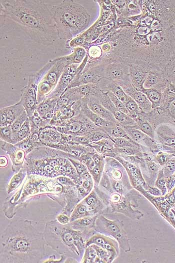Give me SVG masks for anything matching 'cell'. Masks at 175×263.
Here are the masks:
<instances>
[{
	"mask_svg": "<svg viewBox=\"0 0 175 263\" xmlns=\"http://www.w3.org/2000/svg\"><path fill=\"white\" fill-rule=\"evenodd\" d=\"M1 15L19 25L34 42L46 46L59 39L52 14L41 0H1Z\"/></svg>",
	"mask_w": 175,
	"mask_h": 263,
	"instance_id": "6da1fadb",
	"label": "cell"
},
{
	"mask_svg": "<svg viewBox=\"0 0 175 263\" xmlns=\"http://www.w3.org/2000/svg\"><path fill=\"white\" fill-rule=\"evenodd\" d=\"M45 255L44 235L31 221L15 219L1 233V263H39Z\"/></svg>",
	"mask_w": 175,
	"mask_h": 263,
	"instance_id": "7a4b0ae2",
	"label": "cell"
},
{
	"mask_svg": "<svg viewBox=\"0 0 175 263\" xmlns=\"http://www.w3.org/2000/svg\"><path fill=\"white\" fill-rule=\"evenodd\" d=\"M59 39L66 41L84 32L91 22L88 11L73 0H62L50 8Z\"/></svg>",
	"mask_w": 175,
	"mask_h": 263,
	"instance_id": "3957f363",
	"label": "cell"
},
{
	"mask_svg": "<svg viewBox=\"0 0 175 263\" xmlns=\"http://www.w3.org/2000/svg\"><path fill=\"white\" fill-rule=\"evenodd\" d=\"M53 228V231H50L46 229V231L55 235V240L58 244L53 247L58 253H60L62 245V247L61 253L69 254L71 256L74 254L79 255V252H81L84 249L85 244L80 231H76L69 228L63 226L56 222L49 223Z\"/></svg>",
	"mask_w": 175,
	"mask_h": 263,
	"instance_id": "277c9868",
	"label": "cell"
},
{
	"mask_svg": "<svg viewBox=\"0 0 175 263\" xmlns=\"http://www.w3.org/2000/svg\"><path fill=\"white\" fill-rule=\"evenodd\" d=\"M70 65L68 55L56 58L52 67L45 74L38 86L37 103H41L46 99L57 86L64 70Z\"/></svg>",
	"mask_w": 175,
	"mask_h": 263,
	"instance_id": "5b68a950",
	"label": "cell"
},
{
	"mask_svg": "<svg viewBox=\"0 0 175 263\" xmlns=\"http://www.w3.org/2000/svg\"><path fill=\"white\" fill-rule=\"evenodd\" d=\"M95 229L99 233L114 238L125 253L131 251L129 240L124 229L122 221L119 220L112 221L103 215L98 216Z\"/></svg>",
	"mask_w": 175,
	"mask_h": 263,
	"instance_id": "8992f818",
	"label": "cell"
},
{
	"mask_svg": "<svg viewBox=\"0 0 175 263\" xmlns=\"http://www.w3.org/2000/svg\"><path fill=\"white\" fill-rule=\"evenodd\" d=\"M49 69V66L45 65L36 73L30 74L27 85L21 90L20 101L25 107L29 117L32 115L36 110L38 86Z\"/></svg>",
	"mask_w": 175,
	"mask_h": 263,
	"instance_id": "52a82bcc",
	"label": "cell"
},
{
	"mask_svg": "<svg viewBox=\"0 0 175 263\" xmlns=\"http://www.w3.org/2000/svg\"><path fill=\"white\" fill-rule=\"evenodd\" d=\"M140 194L133 189L124 195L115 193L112 195L111 200L114 204L113 211L121 213L133 220H140L144 216L141 211L135 209L138 206L137 199Z\"/></svg>",
	"mask_w": 175,
	"mask_h": 263,
	"instance_id": "ba28073f",
	"label": "cell"
},
{
	"mask_svg": "<svg viewBox=\"0 0 175 263\" xmlns=\"http://www.w3.org/2000/svg\"><path fill=\"white\" fill-rule=\"evenodd\" d=\"M60 132L71 136H84L101 129L81 113L54 127Z\"/></svg>",
	"mask_w": 175,
	"mask_h": 263,
	"instance_id": "9c48e42d",
	"label": "cell"
},
{
	"mask_svg": "<svg viewBox=\"0 0 175 263\" xmlns=\"http://www.w3.org/2000/svg\"><path fill=\"white\" fill-rule=\"evenodd\" d=\"M90 70L93 71L101 78L119 84L130 81L129 76V66L122 62H115L98 66Z\"/></svg>",
	"mask_w": 175,
	"mask_h": 263,
	"instance_id": "30bf717a",
	"label": "cell"
},
{
	"mask_svg": "<svg viewBox=\"0 0 175 263\" xmlns=\"http://www.w3.org/2000/svg\"><path fill=\"white\" fill-rule=\"evenodd\" d=\"M97 98L102 105L112 113L121 127H132L136 126L135 119L117 109L109 97L107 93L103 91L98 86L93 96Z\"/></svg>",
	"mask_w": 175,
	"mask_h": 263,
	"instance_id": "8fae6325",
	"label": "cell"
},
{
	"mask_svg": "<svg viewBox=\"0 0 175 263\" xmlns=\"http://www.w3.org/2000/svg\"><path fill=\"white\" fill-rule=\"evenodd\" d=\"M39 135L40 142L44 146L54 148L68 144L71 141V135L62 133L51 126L41 129Z\"/></svg>",
	"mask_w": 175,
	"mask_h": 263,
	"instance_id": "7c38bea8",
	"label": "cell"
},
{
	"mask_svg": "<svg viewBox=\"0 0 175 263\" xmlns=\"http://www.w3.org/2000/svg\"><path fill=\"white\" fill-rule=\"evenodd\" d=\"M118 84L123 89L126 94L138 104L143 113L147 114L153 110L152 104L146 96L144 93L136 89L130 81L122 82Z\"/></svg>",
	"mask_w": 175,
	"mask_h": 263,
	"instance_id": "4fadbf2b",
	"label": "cell"
},
{
	"mask_svg": "<svg viewBox=\"0 0 175 263\" xmlns=\"http://www.w3.org/2000/svg\"><path fill=\"white\" fill-rule=\"evenodd\" d=\"M92 244L98 245L106 250L109 254L110 262H113L119 255L120 246L118 242L102 234L93 236L87 242L86 246Z\"/></svg>",
	"mask_w": 175,
	"mask_h": 263,
	"instance_id": "5bb4252c",
	"label": "cell"
},
{
	"mask_svg": "<svg viewBox=\"0 0 175 263\" xmlns=\"http://www.w3.org/2000/svg\"><path fill=\"white\" fill-rule=\"evenodd\" d=\"M138 165L140 167L143 177L151 187H155L158 173L161 167L152 160L140 158Z\"/></svg>",
	"mask_w": 175,
	"mask_h": 263,
	"instance_id": "9a60e30c",
	"label": "cell"
},
{
	"mask_svg": "<svg viewBox=\"0 0 175 263\" xmlns=\"http://www.w3.org/2000/svg\"><path fill=\"white\" fill-rule=\"evenodd\" d=\"M154 140L159 144L175 149V132L167 124L155 129Z\"/></svg>",
	"mask_w": 175,
	"mask_h": 263,
	"instance_id": "2e32d148",
	"label": "cell"
},
{
	"mask_svg": "<svg viewBox=\"0 0 175 263\" xmlns=\"http://www.w3.org/2000/svg\"><path fill=\"white\" fill-rule=\"evenodd\" d=\"M150 69L146 66L141 65L129 66V76L130 82L134 88L142 91L144 87V82Z\"/></svg>",
	"mask_w": 175,
	"mask_h": 263,
	"instance_id": "e0dca14e",
	"label": "cell"
},
{
	"mask_svg": "<svg viewBox=\"0 0 175 263\" xmlns=\"http://www.w3.org/2000/svg\"><path fill=\"white\" fill-rule=\"evenodd\" d=\"M85 98L87 105L92 112L104 120L119 125L113 115L102 105L97 98L94 96H88Z\"/></svg>",
	"mask_w": 175,
	"mask_h": 263,
	"instance_id": "ac0fdd59",
	"label": "cell"
},
{
	"mask_svg": "<svg viewBox=\"0 0 175 263\" xmlns=\"http://www.w3.org/2000/svg\"><path fill=\"white\" fill-rule=\"evenodd\" d=\"M80 111L94 125L102 129L110 128L115 125L114 123L104 120L92 112L87 105L85 97L81 99Z\"/></svg>",
	"mask_w": 175,
	"mask_h": 263,
	"instance_id": "d6986e66",
	"label": "cell"
},
{
	"mask_svg": "<svg viewBox=\"0 0 175 263\" xmlns=\"http://www.w3.org/2000/svg\"><path fill=\"white\" fill-rule=\"evenodd\" d=\"M98 85L104 91L112 92L124 105L131 99L130 97L126 94L123 89L114 82L102 79Z\"/></svg>",
	"mask_w": 175,
	"mask_h": 263,
	"instance_id": "ffe728a7",
	"label": "cell"
},
{
	"mask_svg": "<svg viewBox=\"0 0 175 263\" xmlns=\"http://www.w3.org/2000/svg\"><path fill=\"white\" fill-rule=\"evenodd\" d=\"M83 98H84L79 92L78 87L68 89L58 100L55 110L70 105Z\"/></svg>",
	"mask_w": 175,
	"mask_h": 263,
	"instance_id": "44dd1931",
	"label": "cell"
},
{
	"mask_svg": "<svg viewBox=\"0 0 175 263\" xmlns=\"http://www.w3.org/2000/svg\"><path fill=\"white\" fill-rule=\"evenodd\" d=\"M117 16L124 18L137 16L141 14L142 11L138 1H125L122 6L116 8Z\"/></svg>",
	"mask_w": 175,
	"mask_h": 263,
	"instance_id": "7402d4cb",
	"label": "cell"
},
{
	"mask_svg": "<svg viewBox=\"0 0 175 263\" xmlns=\"http://www.w3.org/2000/svg\"><path fill=\"white\" fill-rule=\"evenodd\" d=\"M59 99H46L36 107V111L42 118L51 120Z\"/></svg>",
	"mask_w": 175,
	"mask_h": 263,
	"instance_id": "603a6c76",
	"label": "cell"
},
{
	"mask_svg": "<svg viewBox=\"0 0 175 263\" xmlns=\"http://www.w3.org/2000/svg\"><path fill=\"white\" fill-rule=\"evenodd\" d=\"M74 76L63 73L54 90L46 99H59L66 91Z\"/></svg>",
	"mask_w": 175,
	"mask_h": 263,
	"instance_id": "cb8c5ba5",
	"label": "cell"
},
{
	"mask_svg": "<svg viewBox=\"0 0 175 263\" xmlns=\"http://www.w3.org/2000/svg\"><path fill=\"white\" fill-rule=\"evenodd\" d=\"M7 107V120L8 126H10L14 122L26 112L22 102L18 103Z\"/></svg>",
	"mask_w": 175,
	"mask_h": 263,
	"instance_id": "d4e9b609",
	"label": "cell"
},
{
	"mask_svg": "<svg viewBox=\"0 0 175 263\" xmlns=\"http://www.w3.org/2000/svg\"><path fill=\"white\" fill-rule=\"evenodd\" d=\"M102 80L100 77L91 70L83 72L78 82L75 84L74 87H78L87 84L98 85Z\"/></svg>",
	"mask_w": 175,
	"mask_h": 263,
	"instance_id": "484cf974",
	"label": "cell"
},
{
	"mask_svg": "<svg viewBox=\"0 0 175 263\" xmlns=\"http://www.w3.org/2000/svg\"><path fill=\"white\" fill-rule=\"evenodd\" d=\"M141 92L144 93L151 102L153 110L161 107L163 100V93L161 91L155 88H144Z\"/></svg>",
	"mask_w": 175,
	"mask_h": 263,
	"instance_id": "4316f807",
	"label": "cell"
},
{
	"mask_svg": "<svg viewBox=\"0 0 175 263\" xmlns=\"http://www.w3.org/2000/svg\"><path fill=\"white\" fill-rule=\"evenodd\" d=\"M134 119L136 122V126L134 128L140 130L154 140L155 129L151 124L148 121L140 116H138Z\"/></svg>",
	"mask_w": 175,
	"mask_h": 263,
	"instance_id": "83f0119b",
	"label": "cell"
},
{
	"mask_svg": "<svg viewBox=\"0 0 175 263\" xmlns=\"http://www.w3.org/2000/svg\"><path fill=\"white\" fill-rule=\"evenodd\" d=\"M103 129L109 135L110 137L125 138L136 145H140L134 142L129 137L128 134H127V133L125 132L124 129L119 125H116L115 124V125L111 127Z\"/></svg>",
	"mask_w": 175,
	"mask_h": 263,
	"instance_id": "f1b7e54d",
	"label": "cell"
},
{
	"mask_svg": "<svg viewBox=\"0 0 175 263\" xmlns=\"http://www.w3.org/2000/svg\"><path fill=\"white\" fill-rule=\"evenodd\" d=\"M163 73L168 80L175 84V49L169 59Z\"/></svg>",
	"mask_w": 175,
	"mask_h": 263,
	"instance_id": "f546056e",
	"label": "cell"
},
{
	"mask_svg": "<svg viewBox=\"0 0 175 263\" xmlns=\"http://www.w3.org/2000/svg\"><path fill=\"white\" fill-rule=\"evenodd\" d=\"M83 48H77L73 49V52L68 55L70 65H80L87 55V51Z\"/></svg>",
	"mask_w": 175,
	"mask_h": 263,
	"instance_id": "4dcf8cb0",
	"label": "cell"
},
{
	"mask_svg": "<svg viewBox=\"0 0 175 263\" xmlns=\"http://www.w3.org/2000/svg\"><path fill=\"white\" fill-rule=\"evenodd\" d=\"M174 156L165 151H159L154 155L153 161L163 167Z\"/></svg>",
	"mask_w": 175,
	"mask_h": 263,
	"instance_id": "1f68e13d",
	"label": "cell"
},
{
	"mask_svg": "<svg viewBox=\"0 0 175 263\" xmlns=\"http://www.w3.org/2000/svg\"><path fill=\"white\" fill-rule=\"evenodd\" d=\"M125 105L130 117L134 119L137 118L142 113L138 104L131 98Z\"/></svg>",
	"mask_w": 175,
	"mask_h": 263,
	"instance_id": "d6a6232c",
	"label": "cell"
},
{
	"mask_svg": "<svg viewBox=\"0 0 175 263\" xmlns=\"http://www.w3.org/2000/svg\"><path fill=\"white\" fill-rule=\"evenodd\" d=\"M155 186L161 190L163 196L165 195L168 193L166 187V178L165 177L162 167L160 168V171L159 172Z\"/></svg>",
	"mask_w": 175,
	"mask_h": 263,
	"instance_id": "836d02e7",
	"label": "cell"
},
{
	"mask_svg": "<svg viewBox=\"0 0 175 263\" xmlns=\"http://www.w3.org/2000/svg\"><path fill=\"white\" fill-rule=\"evenodd\" d=\"M86 137L93 143L98 142L103 139H111L109 135L103 129L90 132Z\"/></svg>",
	"mask_w": 175,
	"mask_h": 263,
	"instance_id": "e575fe53",
	"label": "cell"
},
{
	"mask_svg": "<svg viewBox=\"0 0 175 263\" xmlns=\"http://www.w3.org/2000/svg\"><path fill=\"white\" fill-rule=\"evenodd\" d=\"M29 118L26 112L16 120L11 126L12 130V137L16 134L21 130L24 122Z\"/></svg>",
	"mask_w": 175,
	"mask_h": 263,
	"instance_id": "d590c367",
	"label": "cell"
},
{
	"mask_svg": "<svg viewBox=\"0 0 175 263\" xmlns=\"http://www.w3.org/2000/svg\"><path fill=\"white\" fill-rule=\"evenodd\" d=\"M107 93V94L110 98L111 101H112L113 104L115 105V106L116 107L118 110H119L120 111L122 112V113L125 114L127 115L130 116L129 113L128 112V111L127 110L126 108L125 107V105L118 98L114 95L112 92H111V91H105Z\"/></svg>",
	"mask_w": 175,
	"mask_h": 263,
	"instance_id": "8d00e7d4",
	"label": "cell"
},
{
	"mask_svg": "<svg viewBox=\"0 0 175 263\" xmlns=\"http://www.w3.org/2000/svg\"><path fill=\"white\" fill-rule=\"evenodd\" d=\"M104 167V163L96 164L93 168L92 171L90 172L91 176L93 178L95 183L97 185L99 183L103 173Z\"/></svg>",
	"mask_w": 175,
	"mask_h": 263,
	"instance_id": "74e56055",
	"label": "cell"
},
{
	"mask_svg": "<svg viewBox=\"0 0 175 263\" xmlns=\"http://www.w3.org/2000/svg\"><path fill=\"white\" fill-rule=\"evenodd\" d=\"M111 139L114 142L116 148L143 147L141 145H136L130 141L126 140V139L123 138L111 137Z\"/></svg>",
	"mask_w": 175,
	"mask_h": 263,
	"instance_id": "f35d334b",
	"label": "cell"
},
{
	"mask_svg": "<svg viewBox=\"0 0 175 263\" xmlns=\"http://www.w3.org/2000/svg\"><path fill=\"white\" fill-rule=\"evenodd\" d=\"M0 138L1 141L12 144V130L11 126L0 129Z\"/></svg>",
	"mask_w": 175,
	"mask_h": 263,
	"instance_id": "ab89813d",
	"label": "cell"
},
{
	"mask_svg": "<svg viewBox=\"0 0 175 263\" xmlns=\"http://www.w3.org/2000/svg\"><path fill=\"white\" fill-rule=\"evenodd\" d=\"M162 168L166 178L174 175L175 173V157L172 158Z\"/></svg>",
	"mask_w": 175,
	"mask_h": 263,
	"instance_id": "60d3db41",
	"label": "cell"
},
{
	"mask_svg": "<svg viewBox=\"0 0 175 263\" xmlns=\"http://www.w3.org/2000/svg\"><path fill=\"white\" fill-rule=\"evenodd\" d=\"M97 253L91 245L87 246L85 255V263H93L97 257Z\"/></svg>",
	"mask_w": 175,
	"mask_h": 263,
	"instance_id": "b9f144b4",
	"label": "cell"
},
{
	"mask_svg": "<svg viewBox=\"0 0 175 263\" xmlns=\"http://www.w3.org/2000/svg\"><path fill=\"white\" fill-rule=\"evenodd\" d=\"M86 203L88 206L94 210L95 208L100 205V202L98 198L93 192L86 199Z\"/></svg>",
	"mask_w": 175,
	"mask_h": 263,
	"instance_id": "7bdbcfd3",
	"label": "cell"
},
{
	"mask_svg": "<svg viewBox=\"0 0 175 263\" xmlns=\"http://www.w3.org/2000/svg\"><path fill=\"white\" fill-rule=\"evenodd\" d=\"M7 107L2 108L0 111V127H7Z\"/></svg>",
	"mask_w": 175,
	"mask_h": 263,
	"instance_id": "ee69618b",
	"label": "cell"
},
{
	"mask_svg": "<svg viewBox=\"0 0 175 263\" xmlns=\"http://www.w3.org/2000/svg\"><path fill=\"white\" fill-rule=\"evenodd\" d=\"M22 176H23V174H22L21 173H19L14 176L10 182V187L12 189H14L18 186L19 184L22 181Z\"/></svg>",
	"mask_w": 175,
	"mask_h": 263,
	"instance_id": "f6af8a7d",
	"label": "cell"
},
{
	"mask_svg": "<svg viewBox=\"0 0 175 263\" xmlns=\"http://www.w3.org/2000/svg\"><path fill=\"white\" fill-rule=\"evenodd\" d=\"M79 65L77 64L69 65L65 68L63 73L70 74L75 77L77 74V68Z\"/></svg>",
	"mask_w": 175,
	"mask_h": 263,
	"instance_id": "bcb514c9",
	"label": "cell"
},
{
	"mask_svg": "<svg viewBox=\"0 0 175 263\" xmlns=\"http://www.w3.org/2000/svg\"><path fill=\"white\" fill-rule=\"evenodd\" d=\"M166 187L168 192H170L175 188V177L173 176L166 178Z\"/></svg>",
	"mask_w": 175,
	"mask_h": 263,
	"instance_id": "7dc6e473",
	"label": "cell"
},
{
	"mask_svg": "<svg viewBox=\"0 0 175 263\" xmlns=\"http://www.w3.org/2000/svg\"><path fill=\"white\" fill-rule=\"evenodd\" d=\"M70 161H72L73 164H74L77 172L79 175H81L84 172L86 171V170H87V167L83 164L78 163L72 161V160H70Z\"/></svg>",
	"mask_w": 175,
	"mask_h": 263,
	"instance_id": "c3c4849f",
	"label": "cell"
},
{
	"mask_svg": "<svg viewBox=\"0 0 175 263\" xmlns=\"http://www.w3.org/2000/svg\"><path fill=\"white\" fill-rule=\"evenodd\" d=\"M100 184L110 191L111 189H112L111 187L110 181L108 179V176L106 173H104Z\"/></svg>",
	"mask_w": 175,
	"mask_h": 263,
	"instance_id": "681fc988",
	"label": "cell"
},
{
	"mask_svg": "<svg viewBox=\"0 0 175 263\" xmlns=\"http://www.w3.org/2000/svg\"><path fill=\"white\" fill-rule=\"evenodd\" d=\"M147 192L155 196H163L161 190H159L158 188H157L155 186V187L150 186V188Z\"/></svg>",
	"mask_w": 175,
	"mask_h": 263,
	"instance_id": "f907efd6",
	"label": "cell"
},
{
	"mask_svg": "<svg viewBox=\"0 0 175 263\" xmlns=\"http://www.w3.org/2000/svg\"><path fill=\"white\" fill-rule=\"evenodd\" d=\"M82 185L83 188L89 193L93 187V180H83Z\"/></svg>",
	"mask_w": 175,
	"mask_h": 263,
	"instance_id": "816d5d0a",
	"label": "cell"
},
{
	"mask_svg": "<svg viewBox=\"0 0 175 263\" xmlns=\"http://www.w3.org/2000/svg\"><path fill=\"white\" fill-rule=\"evenodd\" d=\"M58 180L59 182L62 184H72L73 183L71 181H70L69 179H67L66 177H59L58 179Z\"/></svg>",
	"mask_w": 175,
	"mask_h": 263,
	"instance_id": "f5cc1de1",
	"label": "cell"
},
{
	"mask_svg": "<svg viewBox=\"0 0 175 263\" xmlns=\"http://www.w3.org/2000/svg\"><path fill=\"white\" fill-rule=\"evenodd\" d=\"M78 212L80 214L85 215L87 213V207L85 205H81L79 207Z\"/></svg>",
	"mask_w": 175,
	"mask_h": 263,
	"instance_id": "db71d44e",
	"label": "cell"
},
{
	"mask_svg": "<svg viewBox=\"0 0 175 263\" xmlns=\"http://www.w3.org/2000/svg\"><path fill=\"white\" fill-rule=\"evenodd\" d=\"M58 220L62 224H66L69 221V219L65 215H60L58 217Z\"/></svg>",
	"mask_w": 175,
	"mask_h": 263,
	"instance_id": "11a10c76",
	"label": "cell"
},
{
	"mask_svg": "<svg viewBox=\"0 0 175 263\" xmlns=\"http://www.w3.org/2000/svg\"><path fill=\"white\" fill-rule=\"evenodd\" d=\"M7 165V159L4 156L1 157V158H0V166H1V167H6Z\"/></svg>",
	"mask_w": 175,
	"mask_h": 263,
	"instance_id": "9f6ffc18",
	"label": "cell"
},
{
	"mask_svg": "<svg viewBox=\"0 0 175 263\" xmlns=\"http://www.w3.org/2000/svg\"><path fill=\"white\" fill-rule=\"evenodd\" d=\"M58 164L60 166H66L68 164L67 161L65 159H58Z\"/></svg>",
	"mask_w": 175,
	"mask_h": 263,
	"instance_id": "6f0895ef",
	"label": "cell"
},
{
	"mask_svg": "<svg viewBox=\"0 0 175 263\" xmlns=\"http://www.w3.org/2000/svg\"><path fill=\"white\" fill-rule=\"evenodd\" d=\"M171 33L175 38V21L170 28Z\"/></svg>",
	"mask_w": 175,
	"mask_h": 263,
	"instance_id": "680465c9",
	"label": "cell"
},
{
	"mask_svg": "<svg viewBox=\"0 0 175 263\" xmlns=\"http://www.w3.org/2000/svg\"><path fill=\"white\" fill-rule=\"evenodd\" d=\"M175 85V84H174Z\"/></svg>",
	"mask_w": 175,
	"mask_h": 263,
	"instance_id": "91938a15",
	"label": "cell"
}]
</instances>
